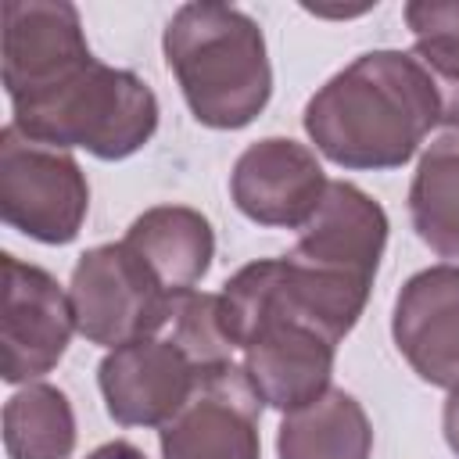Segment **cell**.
<instances>
[{
  "label": "cell",
  "instance_id": "6da1fadb",
  "mask_svg": "<svg viewBox=\"0 0 459 459\" xmlns=\"http://www.w3.org/2000/svg\"><path fill=\"white\" fill-rule=\"evenodd\" d=\"M301 126L341 169H402L441 126L434 82L412 50H366L305 104Z\"/></svg>",
  "mask_w": 459,
  "mask_h": 459
},
{
  "label": "cell",
  "instance_id": "7a4b0ae2",
  "mask_svg": "<svg viewBox=\"0 0 459 459\" xmlns=\"http://www.w3.org/2000/svg\"><path fill=\"white\" fill-rule=\"evenodd\" d=\"M165 65L190 115L208 129L251 126L273 97L262 25L230 4H183L161 32Z\"/></svg>",
  "mask_w": 459,
  "mask_h": 459
},
{
  "label": "cell",
  "instance_id": "3957f363",
  "mask_svg": "<svg viewBox=\"0 0 459 459\" xmlns=\"http://www.w3.org/2000/svg\"><path fill=\"white\" fill-rule=\"evenodd\" d=\"M158 97L129 68L97 57L75 65L57 82L11 100V122L50 147H82L100 161H122L158 133Z\"/></svg>",
  "mask_w": 459,
  "mask_h": 459
},
{
  "label": "cell",
  "instance_id": "277c9868",
  "mask_svg": "<svg viewBox=\"0 0 459 459\" xmlns=\"http://www.w3.org/2000/svg\"><path fill=\"white\" fill-rule=\"evenodd\" d=\"M86 212L90 183L82 165L7 122L0 129V219L39 244L61 247L79 237Z\"/></svg>",
  "mask_w": 459,
  "mask_h": 459
},
{
  "label": "cell",
  "instance_id": "5b68a950",
  "mask_svg": "<svg viewBox=\"0 0 459 459\" xmlns=\"http://www.w3.org/2000/svg\"><path fill=\"white\" fill-rule=\"evenodd\" d=\"M68 298L75 312V330L100 348H118L140 337H158L172 323V301L147 262L118 244L86 247L72 269Z\"/></svg>",
  "mask_w": 459,
  "mask_h": 459
},
{
  "label": "cell",
  "instance_id": "8992f818",
  "mask_svg": "<svg viewBox=\"0 0 459 459\" xmlns=\"http://www.w3.org/2000/svg\"><path fill=\"white\" fill-rule=\"evenodd\" d=\"M387 233L391 222L377 197L348 179H330L323 204L298 230V244L287 251V258L333 283L369 294L380 273Z\"/></svg>",
  "mask_w": 459,
  "mask_h": 459
},
{
  "label": "cell",
  "instance_id": "52a82bcc",
  "mask_svg": "<svg viewBox=\"0 0 459 459\" xmlns=\"http://www.w3.org/2000/svg\"><path fill=\"white\" fill-rule=\"evenodd\" d=\"M262 405L240 362L201 369L190 402L158 430L161 459H262Z\"/></svg>",
  "mask_w": 459,
  "mask_h": 459
},
{
  "label": "cell",
  "instance_id": "ba28073f",
  "mask_svg": "<svg viewBox=\"0 0 459 459\" xmlns=\"http://www.w3.org/2000/svg\"><path fill=\"white\" fill-rule=\"evenodd\" d=\"M4 265V316H0V377L7 384H32L50 373L75 333L68 290L39 265L0 255Z\"/></svg>",
  "mask_w": 459,
  "mask_h": 459
},
{
  "label": "cell",
  "instance_id": "9c48e42d",
  "mask_svg": "<svg viewBox=\"0 0 459 459\" xmlns=\"http://www.w3.org/2000/svg\"><path fill=\"white\" fill-rule=\"evenodd\" d=\"M326 186L330 179L316 151L290 136L247 143L230 172V197L237 212L273 230H301L323 204Z\"/></svg>",
  "mask_w": 459,
  "mask_h": 459
},
{
  "label": "cell",
  "instance_id": "30bf717a",
  "mask_svg": "<svg viewBox=\"0 0 459 459\" xmlns=\"http://www.w3.org/2000/svg\"><path fill=\"white\" fill-rule=\"evenodd\" d=\"M197 366L176 341L140 337L111 348L97 366V387L118 427H165L194 394Z\"/></svg>",
  "mask_w": 459,
  "mask_h": 459
},
{
  "label": "cell",
  "instance_id": "8fae6325",
  "mask_svg": "<svg viewBox=\"0 0 459 459\" xmlns=\"http://www.w3.org/2000/svg\"><path fill=\"white\" fill-rule=\"evenodd\" d=\"M391 337L423 384L445 391L459 384V265H427L402 283Z\"/></svg>",
  "mask_w": 459,
  "mask_h": 459
},
{
  "label": "cell",
  "instance_id": "7c38bea8",
  "mask_svg": "<svg viewBox=\"0 0 459 459\" xmlns=\"http://www.w3.org/2000/svg\"><path fill=\"white\" fill-rule=\"evenodd\" d=\"M4 90L22 100L57 82L93 50L82 32L79 7L68 0H7L4 4Z\"/></svg>",
  "mask_w": 459,
  "mask_h": 459
},
{
  "label": "cell",
  "instance_id": "4fadbf2b",
  "mask_svg": "<svg viewBox=\"0 0 459 459\" xmlns=\"http://www.w3.org/2000/svg\"><path fill=\"white\" fill-rule=\"evenodd\" d=\"M169 294L194 290L215 258V230L208 215L186 204H154L136 215L122 237Z\"/></svg>",
  "mask_w": 459,
  "mask_h": 459
},
{
  "label": "cell",
  "instance_id": "5bb4252c",
  "mask_svg": "<svg viewBox=\"0 0 459 459\" xmlns=\"http://www.w3.org/2000/svg\"><path fill=\"white\" fill-rule=\"evenodd\" d=\"M280 459H369L373 423L355 394L330 387L305 409L283 412L276 430Z\"/></svg>",
  "mask_w": 459,
  "mask_h": 459
},
{
  "label": "cell",
  "instance_id": "9a60e30c",
  "mask_svg": "<svg viewBox=\"0 0 459 459\" xmlns=\"http://www.w3.org/2000/svg\"><path fill=\"white\" fill-rule=\"evenodd\" d=\"M409 219L434 255L459 262V133H441L420 154L409 183Z\"/></svg>",
  "mask_w": 459,
  "mask_h": 459
},
{
  "label": "cell",
  "instance_id": "2e32d148",
  "mask_svg": "<svg viewBox=\"0 0 459 459\" xmlns=\"http://www.w3.org/2000/svg\"><path fill=\"white\" fill-rule=\"evenodd\" d=\"M75 409L54 384H25L4 405V452L7 459H72Z\"/></svg>",
  "mask_w": 459,
  "mask_h": 459
},
{
  "label": "cell",
  "instance_id": "e0dca14e",
  "mask_svg": "<svg viewBox=\"0 0 459 459\" xmlns=\"http://www.w3.org/2000/svg\"><path fill=\"white\" fill-rule=\"evenodd\" d=\"M172 341L197 369L233 362V341L222 323V301L208 290H183L172 301Z\"/></svg>",
  "mask_w": 459,
  "mask_h": 459
},
{
  "label": "cell",
  "instance_id": "ac0fdd59",
  "mask_svg": "<svg viewBox=\"0 0 459 459\" xmlns=\"http://www.w3.org/2000/svg\"><path fill=\"white\" fill-rule=\"evenodd\" d=\"M405 25L416 43L459 54V0H409Z\"/></svg>",
  "mask_w": 459,
  "mask_h": 459
},
{
  "label": "cell",
  "instance_id": "d6986e66",
  "mask_svg": "<svg viewBox=\"0 0 459 459\" xmlns=\"http://www.w3.org/2000/svg\"><path fill=\"white\" fill-rule=\"evenodd\" d=\"M412 54L420 57V65L427 68V75L434 82L441 126H448V133H459V54L423 47V43H412Z\"/></svg>",
  "mask_w": 459,
  "mask_h": 459
},
{
  "label": "cell",
  "instance_id": "ffe728a7",
  "mask_svg": "<svg viewBox=\"0 0 459 459\" xmlns=\"http://www.w3.org/2000/svg\"><path fill=\"white\" fill-rule=\"evenodd\" d=\"M441 430H445V441H448L452 455L459 459V384L448 387V398H445V409H441Z\"/></svg>",
  "mask_w": 459,
  "mask_h": 459
},
{
  "label": "cell",
  "instance_id": "44dd1931",
  "mask_svg": "<svg viewBox=\"0 0 459 459\" xmlns=\"http://www.w3.org/2000/svg\"><path fill=\"white\" fill-rule=\"evenodd\" d=\"M86 459H147V455H143V448H136L133 441L115 437V441H104L100 448H93Z\"/></svg>",
  "mask_w": 459,
  "mask_h": 459
}]
</instances>
